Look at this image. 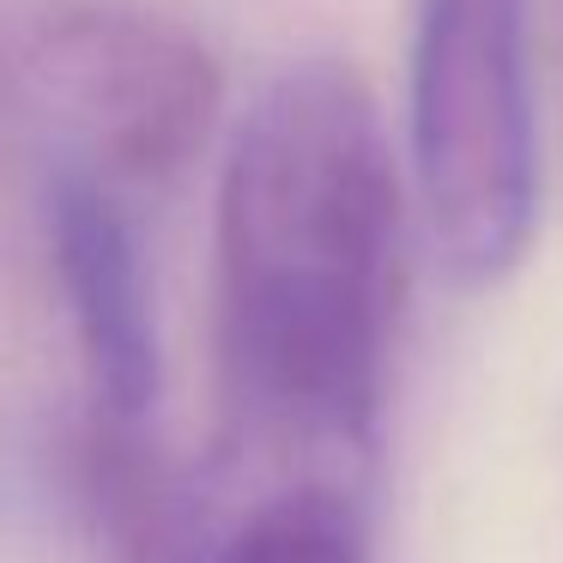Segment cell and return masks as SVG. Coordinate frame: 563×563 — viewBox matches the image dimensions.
I'll list each match as a JSON object with an SVG mask.
<instances>
[{"mask_svg":"<svg viewBox=\"0 0 563 563\" xmlns=\"http://www.w3.org/2000/svg\"><path fill=\"white\" fill-rule=\"evenodd\" d=\"M412 170L437 255L461 279H503L539 219V110L527 0H418Z\"/></svg>","mask_w":563,"mask_h":563,"instance_id":"cell-2","label":"cell"},{"mask_svg":"<svg viewBox=\"0 0 563 563\" xmlns=\"http://www.w3.org/2000/svg\"><path fill=\"white\" fill-rule=\"evenodd\" d=\"M49 255L79 364H86L91 430L146 437V418L158 406V316H152L146 261H140V236L122 212V195L91 176L55 170Z\"/></svg>","mask_w":563,"mask_h":563,"instance_id":"cell-4","label":"cell"},{"mask_svg":"<svg viewBox=\"0 0 563 563\" xmlns=\"http://www.w3.org/2000/svg\"><path fill=\"white\" fill-rule=\"evenodd\" d=\"M212 255L231 473L352 485L400 291V176L352 67H291L236 122Z\"/></svg>","mask_w":563,"mask_h":563,"instance_id":"cell-1","label":"cell"},{"mask_svg":"<svg viewBox=\"0 0 563 563\" xmlns=\"http://www.w3.org/2000/svg\"><path fill=\"white\" fill-rule=\"evenodd\" d=\"M13 103L62 170L158 188L200 158L224 103L212 49L134 7L49 13L13 55Z\"/></svg>","mask_w":563,"mask_h":563,"instance_id":"cell-3","label":"cell"},{"mask_svg":"<svg viewBox=\"0 0 563 563\" xmlns=\"http://www.w3.org/2000/svg\"><path fill=\"white\" fill-rule=\"evenodd\" d=\"M188 563H364L352 485H273L243 497L224 527L200 533Z\"/></svg>","mask_w":563,"mask_h":563,"instance_id":"cell-5","label":"cell"}]
</instances>
